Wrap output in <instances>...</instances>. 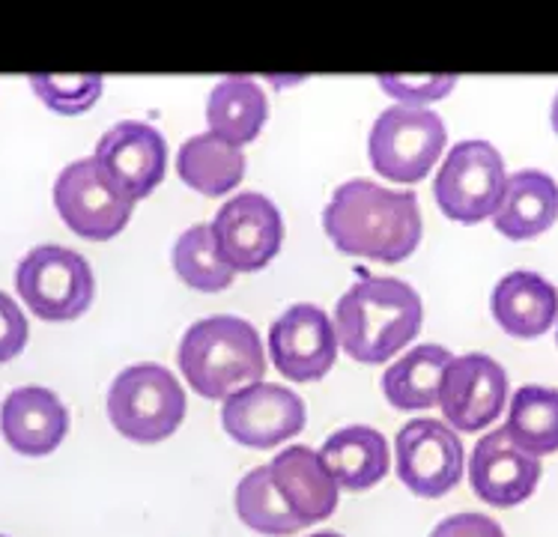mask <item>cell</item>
Wrapping results in <instances>:
<instances>
[{
  "mask_svg": "<svg viewBox=\"0 0 558 537\" xmlns=\"http://www.w3.org/2000/svg\"><path fill=\"white\" fill-rule=\"evenodd\" d=\"M469 480L481 502L493 508H513L535 492L541 480V460L513 446L505 427H496L481 436L472 448Z\"/></svg>",
  "mask_w": 558,
  "mask_h": 537,
  "instance_id": "cell-15",
  "label": "cell"
},
{
  "mask_svg": "<svg viewBox=\"0 0 558 537\" xmlns=\"http://www.w3.org/2000/svg\"><path fill=\"white\" fill-rule=\"evenodd\" d=\"M308 537H343L338 532H317V535H308Z\"/></svg>",
  "mask_w": 558,
  "mask_h": 537,
  "instance_id": "cell-32",
  "label": "cell"
},
{
  "mask_svg": "<svg viewBox=\"0 0 558 537\" xmlns=\"http://www.w3.org/2000/svg\"><path fill=\"white\" fill-rule=\"evenodd\" d=\"M424 305L418 290L391 274H365L335 305L338 343L355 362L379 365L418 334Z\"/></svg>",
  "mask_w": 558,
  "mask_h": 537,
  "instance_id": "cell-2",
  "label": "cell"
},
{
  "mask_svg": "<svg viewBox=\"0 0 558 537\" xmlns=\"http://www.w3.org/2000/svg\"><path fill=\"white\" fill-rule=\"evenodd\" d=\"M379 87L395 96L398 105H415L424 108L427 102L445 99L454 90L457 75H379Z\"/></svg>",
  "mask_w": 558,
  "mask_h": 537,
  "instance_id": "cell-28",
  "label": "cell"
},
{
  "mask_svg": "<svg viewBox=\"0 0 558 537\" xmlns=\"http://www.w3.org/2000/svg\"><path fill=\"white\" fill-rule=\"evenodd\" d=\"M451 358L454 355L439 343L412 346L410 353L400 355L398 362L383 374V394L398 410H430L439 403V386H442V374Z\"/></svg>",
  "mask_w": 558,
  "mask_h": 537,
  "instance_id": "cell-23",
  "label": "cell"
},
{
  "mask_svg": "<svg viewBox=\"0 0 558 537\" xmlns=\"http://www.w3.org/2000/svg\"><path fill=\"white\" fill-rule=\"evenodd\" d=\"M323 228L338 252L400 264L422 242V209L415 192H395L359 176L335 188L323 209Z\"/></svg>",
  "mask_w": 558,
  "mask_h": 537,
  "instance_id": "cell-1",
  "label": "cell"
},
{
  "mask_svg": "<svg viewBox=\"0 0 558 537\" xmlns=\"http://www.w3.org/2000/svg\"><path fill=\"white\" fill-rule=\"evenodd\" d=\"M15 290L39 320H75L90 308L96 281L90 264L63 245H36L15 269Z\"/></svg>",
  "mask_w": 558,
  "mask_h": 537,
  "instance_id": "cell-6",
  "label": "cell"
},
{
  "mask_svg": "<svg viewBox=\"0 0 558 537\" xmlns=\"http://www.w3.org/2000/svg\"><path fill=\"white\" fill-rule=\"evenodd\" d=\"M398 478L424 499H439L463 478V442L439 418H412L400 427Z\"/></svg>",
  "mask_w": 558,
  "mask_h": 537,
  "instance_id": "cell-10",
  "label": "cell"
},
{
  "mask_svg": "<svg viewBox=\"0 0 558 537\" xmlns=\"http://www.w3.org/2000/svg\"><path fill=\"white\" fill-rule=\"evenodd\" d=\"M442 117L415 108V105H391L376 114L371 126V164L388 183H422L445 149Z\"/></svg>",
  "mask_w": 558,
  "mask_h": 537,
  "instance_id": "cell-5",
  "label": "cell"
},
{
  "mask_svg": "<svg viewBox=\"0 0 558 537\" xmlns=\"http://www.w3.org/2000/svg\"><path fill=\"white\" fill-rule=\"evenodd\" d=\"M430 537H505V528L487 514H454L442 520Z\"/></svg>",
  "mask_w": 558,
  "mask_h": 537,
  "instance_id": "cell-30",
  "label": "cell"
},
{
  "mask_svg": "<svg viewBox=\"0 0 558 537\" xmlns=\"http://www.w3.org/2000/svg\"><path fill=\"white\" fill-rule=\"evenodd\" d=\"M505 161L501 152L484 137L457 141L448 149L434 180L436 204L445 216L460 224H478L493 218L505 192Z\"/></svg>",
  "mask_w": 558,
  "mask_h": 537,
  "instance_id": "cell-7",
  "label": "cell"
},
{
  "mask_svg": "<svg viewBox=\"0 0 558 537\" xmlns=\"http://www.w3.org/2000/svg\"><path fill=\"white\" fill-rule=\"evenodd\" d=\"M549 120H553V129H556V135H558V93H556V99H553V108H549Z\"/></svg>",
  "mask_w": 558,
  "mask_h": 537,
  "instance_id": "cell-31",
  "label": "cell"
},
{
  "mask_svg": "<svg viewBox=\"0 0 558 537\" xmlns=\"http://www.w3.org/2000/svg\"><path fill=\"white\" fill-rule=\"evenodd\" d=\"M218 254L233 272H257L281 252L284 218L260 192L233 195L213 218Z\"/></svg>",
  "mask_w": 558,
  "mask_h": 537,
  "instance_id": "cell-9",
  "label": "cell"
},
{
  "mask_svg": "<svg viewBox=\"0 0 558 537\" xmlns=\"http://www.w3.org/2000/svg\"><path fill=\"white\" fill-rule=\"evenodd\" d=\"M221 422L233 442L245 448H275L293 439L308 422L305 401L275 382H251L225 398Z\"/></svg>",
  "mask_w": 558,
  "mask_h": 537,
  "instance_id": "cell-11",
  "label": "cell"
},
{
  "mask_svg": "<svg viewBox=\"0 0 558 537\" xmlns=\"http://www.w3.org/2000/svg\"><path fill=\"white\" fill-rule=\"evenodd\" d=\"M319 457L331 472V478L338 480V487L353 492L371 490L379 484L391 463L386 436L367 424H350L335 430L319 448Z\"/></svg>",
  "mask_w": 558,
  "mask_h": 537,
  "instance_id": "cell-20",
  "label": "cell"
},
{
  "mask_svg": "<svg viewBox=\"0 0 558 537\" xmlns=\"http://www.w3.org/2000/svg\"><path fill=\"white\" fill-rule=\"evenodd\" d=\"M505 434L532 457L558 451V389L520 386L513 391Z\"/></svg>",
  "mask_w": 558,
  "mask_h": 537,
  "instance_id": "cell-24",
  "label": "cell"
},
{
  "mask_svg": "<svg viewBox=\"0 0 558 537\" xmlns=\"http://www.w3.org/2000/svg\"><path fill=\"white\" fill-rule=\"evenodd\" d=\"M558 218V183L537 168L511 173L493 212V228L508 240H535Z\"/></svg>",
  "mask_w": 558,
  "mask_h": 537,
  "instance_id": "cell-19",
  "label": "cell"
},
{
  "mask_svg": "<svg viewBox=\"0 0 558 537\" xmlns=\"http://www.w3.org/2000/svg\"><path fill=\"white\" fill-rule=\"evenodd\" d=\"M171 257L173 269L185 284L204 290V293H218L233 284V278H236V272L218 254L213 224H192L185 233H180V240L173 242Z\"/></svg>",
  "mask_w": 558,
  "mask_h": 537,
  "instance_id": "cell-26",
  "label": "cell"
},
{
  "mask_svg": "<svg viewBox=\"0 0 558 537\" xmlns=\"http://www.w3.org/2000/svg\"><path fill=\"white\" fill-rule=\"evenodd\" d=\"M27 334H31V326H27L24 310L0 290V362H10L22 353Z\"/></svg>",
  "mask_w": 558,
  "mask_h": 537,
  "instance_id": "cell-29",
  "label": "cell"
},
{
  "mask_svg": "<svg viewBox=\"0 0 558 537\" xmlns=\"http://www.w3.org/2000/svg\"><path fill=\"white\" fill-rule=\"evenodd\" d=\"M93 159L102 164L125 195L141 200L153 195V188L165 180L168 144L156 126L141 120H123L99 137Z\"/></svg>",
  "mask_w": 558,
  "mask_h": 537,
  "instance_id": "cell-14",
  "label": "cell"
},
{
  "mask_svg": "<svg viewBox=\"0 0 558 537\" xmlns=\"http://www.w3.org/2000/svg\"><path fill=\"white\" fill-rule=\"evenodd\" d=\"M69 430V412L58 394L43 386L12 389L0 403V434L27 457L51 454Z\"/></svg>",
  "mask_w": 558,
  "mask_h": 537,
  "instance_id": "cell-16",
  "label": "cell"
},
{
  "mask_svg": "<svg viewBox=\"0 0 558 537\" xmlns=\"http://www.w3.org/2000/svg\"><path fill=\"white\" fill-rule=\"evenodd\" d=\"M505 401L508 374L493 355L463 353L448 362L439 386V406L448 418V427H457L463 434L484 430L499 418Z\"/></svg>",
  "mask_w": 558,
  "mask_h": 537,
  "instance_id": "cell-12",
  "label": "cell"
},
{
  "mask_svg": "<svg viewBox=\"0 0 558 537\" xmlns=\"http://www.w3.org/2000/svg\"><path fill=\"white\" fill-rule=\"evenodd\" d=\"M177 173L185 185L206 197H221L245 176V152L216 132L185 137L177 152Z\"/></svg>",
  "mask_w": 558,
  "mask_h": 537,
  "instance_id": "cell-21",
  "label": "cell"
},
{
  "mask_svg": "<svg viewBox=\"0 0 558 537\" xmlns=\"http://www.w3.org/2000/svg\"><path fill=\"white\" fill-rule=\"evenodd\" d=\"M275 487L281 490L293 514L302 520V526H314L319 520H329L338 508V480L331 478L319 451L308 446L281 448L269 460Z\"/></svg>",
  "mask_w": 558,
  "mask_h": 537,
  "instance_id": "cell-17",
  "label": "cell"
},
{
  "mask_svg": "<svg viewBox=\"0 0 558 537\" xmlns=\"http://www.w3.org/2000/svg\"><path fill=\"white\" fill-rule=\"evenodd\" d=\"M54 206L72 233L84 240H114L129 224L135 200L108 176L96 159H75L58 173Z\"/></svg>",
  "mask_w": 558,
  "mask_h": 537,
  "instance_id": "cell-8",
  "label": "cell"
},
{
  "mask_svg": "<svg viewBox=\"0 0 558 537\" xmlns=\"http://www.w3.org/2000/svg\"><path fill=\"white\" fill-rule=\"evenodd\" d=\"M102 75H31V87L58 114H81L102 96Z\"/></svg>",
  "mask_w": 558,
  "mask_h": 537,
  "instance_id": "cell-27",
  "label": "cell"
},
{
  "mask_svg": "<svg viewBox=\"0 0 558 537\" xmlns=\"http://www.w3.org/2000/svg\"><path fill=\"white\" fill-rule=\"evenodd\" d=\"M266 114H269L266 93L251 75H228L216 81L206 99L209 132H216L236 147L260 135Z\"/></svg>",
  "mask_w": 558,
  "mask_h": 537,
  "instance_id": "cell-22",
  "label": "cell"
},
{
  "mask_svg": "<svg viewBox=\"0 0 558 537\" xmlns=\"http://www.w3.org/2000/svg\"><path fill=\"white\" fill-rule=\"evenodd\" d=\"M0 537H7V535H0Z\"/></svg>",
  "mask_w": 558,
  "mask_h": 537,
  "instance_id": "cell-33",
  "label": "cell"
},
{
  "mask_svg": "<svg viewBox=\"0 0 558 537\" xmlns=\"http://www.w3.org/2000/svg\"><path fill=\"white\" fill-rule=\"evenodd\" d=\"M233 502H236V514H240L242 523L254 532H260V535L284 537L305 528L302 520L293 514V508L287 504L281 490L275 487L269 463L242 475Z\"/></svg>",
  "mask_w": 558,
  "mask_h": 537,
  "instance_id": "cell-25",
  "label": "cell"
},
{
  "mask_svg": "<svg viewBox=\"0 0 558 537\" xmlns=\"http://www.w3.org/2000/svg\"><path fill=\"white\" fill-rule=\"evenodd\" d=\"M108 418L132 442H161L185 418V391L168 367L156 362L123 367L108 389Z\"/></svg>",
  "mask_w": 558,
  "mask_h": 537,
  "instance_id": "cell-4",
  "label": "cell"
},
{
  "mask_svg": "<svg viewBox=\"0 0 558 537\" xmlns=\"http://www.w3.org/2000/svg\"><path fill=\"white\" fill-rule=\"evenodd\" d=\"M490 310L499 329L513 338H537L556 322L558 290L544 274L513 269L493 286Z\"/></svg>",
  "mask_w": 558,
  "mask_h": 537,
  "instance_id": "cell-18",
  "label": "cell"
},
{
  "mask_svg": "<svg viewBox=\"0 0 558 537\" xmlns=\"http://www.w3.org/2000/svg\"><path fill=\"white\" fill-rule=\"evenodd\" d=\"M335 320L319 305H290L269 326V353L281 377L296 382H314L326 377L338 358Z\"/></svg>",
  "mask_w": 558,
  "mask_h": 537,
  "instance_id": "cell-13",
  "label": "cell"
},
{
  "mask_svg": "<svg viewBox=\"0 0 558 537\" xmlns=\"http://www.w3.org/2000/svg\"><path fill=\"white\" fill-rule=\"evenodd\" d=\"M180 370L197 394L209 401L266 377V353L257 329L233 314H216L192 322L180 341Z\"/></svg>",
  "mask_w": 558,
  "mask_h": 537,
  "instance_id": "cell-3",
  "label": "cell"
}]
</instances>
